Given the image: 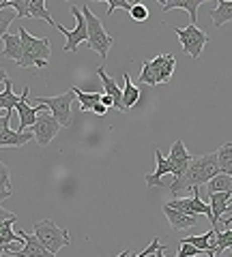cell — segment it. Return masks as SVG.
<instances>
[{
    "label": "cell",
    "instance_id": "16",
    "mask_svg": "<svg viewBox=\"0 0 232 257\" xmlns=\"http://www.w3.org/2000/svg\"><path fill=\"white\" fill-rule=\"evenodd\" d=\"M164 214H166V219H168V223H170V227L174 231L191 229V227H196L198 225V216H187V214H183L179 210H174V208H170L168 204H164Z\"/></svg>",
    "mask_w": 232,
    "mask_h": 257
},
{
    "label": "cell",
    "instance_id": "21",
    "mask_svg": "<svg viewBox=\"0 0 232 257\" xmlns=\"http://www.w3.org/2000/svg\"><path fill=\"white\" fill-rule=\"evenodd\" d=\"M209 15L215 28H221L223 24L232 22V0H219L215 9H209Z\"/></svg>",
    "mask_w": 232,
    "mask_h": 257
},
{
    "label": "cell",
    "instance_id": "11",
    "mask_svg": "<svg viewBox=\"0 0 232 257\" xmlns=\"http://www.w3.org/2000/svg\"><path fill=\"white\" fill-rule=\"evenodd\" d=\"M150 69H153V75L157 79V84H168L174 75V69H177V58L172 54H159L157 58L148 60Z\"/></svg>",
    "mask_w": 232,
    "mask_h": 257
},
{
    "label": "cell",
    "instance_id": "32",
    "mask_svg": "<svg viewBox=\"0 0 232 257\" xmlns=\"http://www.w3.org/2000/svg\"><path fill=\"white\" fill-rule=\"evenodd\" d=\"M215 242H217V251L215 253H221V251H226V248H232V229L226 227L223 231H217V238H215Z\"/></svg>",
    "mask_w": 232,
    "mask_h": 257
},
{
    "label": "cell",
    "instance_id": "34",
    "mask_svg": "<svg viewBox=\"0 0 232 257\" xmlns=\"http://www.w3.org/2000/svg\"><path fill=\"white\" fill-rule=\"evenodd\" d=\"M140 82H142V84H148V86H159L157 79H155V75H153V69H150L148 60H144L142 67H140Z\"/></svg>",
    "mask_w": 232,
    "mask_h": 257
},
{
    "label": "cell",
    "instance_id": "17",
    "mask_svg": "<svg viewBox=\"0 0 232 257\" xmlns=\"http://www.w3.org/2000/svg\"><path fill=\"white\" fill-rule=\"evenodd\" d=\"M204 0H164L162 3V11H172V9H183L189 13L191 18V26H198V9L202 7Z\"/></svg>",
    "mask_w": 232,
    "mask_h": 257
},
{
    "label": "cell",
    "instance_id": "12",
    "mask_svg": "<svg viewBox=\"0 0 232 257\" xmlns=\"http://www.w3.org/2000/svg\"><path fill=\"white\" fill-rule=\"evenodd\" d=\"M168 161H170V165H172V176L174 178H181V176L185 174V170L189 167V163L194 161V157L187 152L183 140H177L172 144V150H170V155H168Z\"/></svg>",
    "mask_w": 232,
    "mask_h": 257
},
{
    "label": "cell",
    "instance_id": "46",
    "mask_svg": "<svg viewBox=\"0 0 232 257\" xmlns=\"http://www.w3.org/2000/svg\"><path fill=\"white\" fill-rule=\"evenodd\" d=\"M0 257H3V255H0Z\"/></svg>",
    "mask_w": 232,
    "mask_h": 257
},
{
    "label": "cell",
    "instance_id": "30",
    "mask_svg": "<svg viewBox=\"0 0 232 257\" xmlns=\"http://www.w3.org/2000/svg\"><path fill=\"white\" fill-rule=\"evenodd\" d=\"M0 7H5V9L13 7V11L18 13V18H28L30 0H7V3H0Z\"/></svg>",
    "mask_w": 232,
    "mask_h": 257
},
{
    "label": "cell",
    "instance_id": "45",
    "mask_svg": "<svg viewBox=\"0 0 232 257\" xmlns=\"http://www.w3.org/2000/svg\"><path fill=\"white\" fill-rule=\"evenodd\" d=\"M209 257H217V255H213V253H209Z\"/></svg>",
    "mask_w": 232,
    "mask_h": 257
},
{
    "label": "cell",
    "instance_id": "35",
    "mask_svg": "<svg viewBox=\"0 0 232 257\" xmlns=\"http://www.w3.org/2000/svg\"><path fill=\"white\" fill-rule=\"evenodd\" d=\"M129 15H131V20H133V22H146V20H148V9H146V5L135 3V5H133V9L129 11Z\"/></svg>",
    "mask_w": 232,
    "mask_h": 257
},
{
    "label": "cell",
    "instance_id": "10",
    "mask_svg": "<svg viewBox=\"0 0 232 257\" xmlns=\"http://www.w3.org/2000/svg\"><path fill=\"white\" fill-rule=\"evenodd\" d=\"M28 94H30V88L26 86L24 88V94H22V101L18 103V114H20V133H26V128H33L37 118H39V111H47L45 105H28Z\"/></svg>",
    "mask_w": 232,
    "mask_h": 257
},
{
    "label": "cell",
    "instance_id": "14",
    "mask_svg": "<svg viewBox=\"0 0 232 257\" xmlns=\"http://www.w3.org/2000/svg\"><path fill=\"white\" fill-rule=\"evenodd\" d=\"M215 238H217V231L215 229H209V231H204L202 236H185V238H181V244H191V246H196L200 248L202 253H213V255H217L215 251H217V242H215Z\"/></svg>",
    "mask_w": 232,
    "mask_h": 257
},
{
    "label": "cell",
    "instance_id": "40",
    "mask_svg": "<svg viewBox=\"0 0 232 257\" xmlns=\"http://www.w3.org/2000/svg\"><path fill=\"white\" fill-rule=\"evenodd\" d=\"M93 111H95V114H97V116H106V114H108V107L103 105V103H97V105L93 107Z\"/></svg>",
    "mask_w": 232,
    "mask_h": 257
},
{
    "label": "cell",
    "instance_id": "23",
    "mask_svg": "<svg viewBox=\"0 0 232 257\" xmlns=\"http://www.w3.org/2000/svg\"><path fill=\"white\" fill-rule=\"evenodd\" d=\"M138 101H140V88L131 84L129 73H125L123 75V111L131 109Z\"/></svg>",
    "mask_w": 232,
    "mask_h": 257
},
{
    "label": "cell",
    "instance_id": "1",
    "mask_svg": "<svg viewBox=\"0 0 232 257\" xmlns=\"http://www.w3.org/2000/svg\"><path fill=\"white\" fill-rule=\"evenodd\" d=\"M217 174H221L219 165H217V152H209V155L194 157V161L189 163L185 174H183L181 178H174V182L170 184V193L174 197H177L179 193H183V191L198 193V189L202 187V184H209Z\"/></svg>",
    "mask_w": 232,
    "mask_h": 257
},
{
    "label": "cell",
    "instance_id": "25",
    "mask_svg": "<svg viewBox=\"0 0 232 257\" xmlns=\"http://www.w3.org/2000/svg\"><path fill=\"white\" fill-rule=\"evenodd\" d=\"M28 18L43 20V22L50 24L52 28L58 26V22H54V18L50 15V11L45 9V0H30V11H28Z\"/></svg>",
    "mask_w": 232,
    "mask_h": 257
},
{
    "label": "cell",
    "instance_id": "38",
    "mask_svg": "<svg viewBox=\"0 0 232 257\" xmlns=\"http://www.w3.org/2000/svg\"><path fill=\"white\" fill-rule=\"evenodd\" d=\"M7 221H18V216H15L13 212H9V210H5V208L0 206V225L7 223Z\"/></svg>",
    "mask_w": 232,
    "mask_h": 257
},
{
    "label": "cell",
    "instance_id": "13",
    "mask_svg": "<svg viewBox=\"0 0 232 257\" xmlns=\"http://www.w3.org/2000/svg\"><path fill=\"white\" fill-rule=\"evenodd\" d=\"M18 234L24 236V248H13V251H9L11 257H56L39 242V238L35 234L30 236L26 231H18Z\"/></svg>",
    "mask_w": 232,
    "mask_h": 257
},
{
    "label": "cell",
    "instance_id": "3",
    "mask_svg": "<svg viewBox=\"0 0 232 257\" xmlns=\"http://www.w3.org/2000/svg\"><path fill=\"white\" fill-rule=\"evenodd\" d=\"M82 15L86 20V28H89V47L101 56V60H108V52H110L112 43H114V39L108 35V30L103 28L101 20L91 11L89 5L82 7Z\"/></svg>",
    "mask_w": 232,
    "mask_h": 257
},
{
    "label": "cell",
    "instance_id": "33",
    "mask_svg": "<svg viewBox=\"0 0 232 257\" xmlns=\"http://www.w3.org/2000/svg\"><path fill=\"white\" fill-rule=\"evenodd\" d=\"M103 5H106V13H108V15H112L116 9L131 11L135 3H131V0H108V3H103Z\"/></svg>",
    "mask_w": 232,
    "mask_h": 257
},
{
    "label": "cell",
    "instance_id": "31",
    "mask_svg": "<svg viewBox=\"0 0 232 257\" xmlns=\"http://www.w3.org/2000/svg\"><path fill=\"white\" fill-rule=\"evenodd\" d=\"M15 20H18V13H15L13 9H5V7H0V39L7 35V28H9Z\"/></svg>",
    "mask_w": 232,
    "mask_h": 257
},
{
    "label": "cell",
    "instance_id": "41",
    "mask_svg": "<svg viewBox=\"0 0 232 257\" xmlns=\"http://www.w3.org/2000/svg\"><path fill=\"white\" fill-rule=\"evenodd\" d=\"M101 103H103V105H106L108 109H110V107H114V99H112V96H108V94H103V96H101Z\"/></svg>",
    "mask_w": 232,
    "mask_h": 257
},
{
    "label": "cell",
    "instance_id": "4",
    "mask_svg": "<svg viewBox=\"0 0 232 257\" xmlns=\"http://www.w3.org/2000/svg\"><path fill=\"white\" fill-rule=\"evenodd\" d=\"M35 229V236L39 238V242H41L50 253H58L60 248H65L71 244V238H69V231L65 227H58L54 221L50 219H43V221H37L33 225Z\"/></svg>",
    "mask_w": 232,
    "mask_h": 257
},
{
    "label": "cell",
    "instance_id": "36",
    "mask_svg": "<svg viewBox=\"0 0 232 257\" xmlns=\"http://www.w3.org/2000/svg\"><path fill=\"white\" fill-rule=\"evenodd\" d=\"M200 253H202V251H200V248H196V246H191V244H181L177 257H198Z\"/></svg>",
    "mask_w": 232,
    "mask_h": 257
},
{
    "label": "cell",
    "instance_id": "22",
    "mask_svg": "<svg viewBox=\"0 0 232 257\" xmlns=\"http://www.w3.org/2000/svg\"><path fill=\"white\" fill-rule=\"evenodd\" d=\"M3 43H5L3 54L7 56V58L20 62L22 56H24V43H22L20 35H9V32H7V35L3 37Z\"/></svg>",
    "mask_w": 232,
    "mask_h": 257
},
{
    "label": "cell",
    "instance_id": "43",
    "mask_svg": "<svg viewBox=\"0 0 232 257\" xmlns=\"http://www.w3.org/2000/svg\"><path fill=\"white\" fill-rule=\"evenodd\" d=\"M164 248H166V246H162V248H157V255H155V257H166V255H164Z\"/></svg>",
    "mask_w": 232,
    "mask_h": 257
},
{
    "label": "cell",
    "instance_id": "44",
    "mask_svg": "<svg viewBox=\"0 0 232 257\" xmlns=\"http://www.w3.org/2000/svg\"><path fill=\"white\" fill-rule=\"evenodd\" d=\"M7 246H9V244H7ZM7 246H5V244H0V253H3V251H7Z\"/></svg>",
    "mask_w": 232,
    "mask_h": 257
},
{
    "label": "cell",
    "instance_id": "29",
    "mask_svg": "<svg viewBox=\"0 0 232 257\" xmlns=\"http://www.w3.org/2000/svg\"><path fill=\"white\" fill-rule=\"evenodd\" d=\"M13 223L15 221H7L0 225V244H18V242H24V236L13 231Z\"/></svg>",
    "mask_w": 232,
    "mask_h": 257
},
{
    "label": "cell",
    "instance_id": "28",
    "mask_svg": "<svg viewBox=\"0 0 232 257\" xmlns=\"http://www.w3.org/2000/svg\"><path fill=\"white\" fill-rule=\"evenodd\" d=\"M206 191H209V195L211 193H232V176L217 174L209 184H206Z\"/></svg>",
    "mask_w": 232,
    "mask_h": 257
},
{
    "label": "cell",
    "instance_id": "20",
    "mask_svg": "<svg viewBox=\"0 0 232 257\" xmlns=\"http://www.w3.org/2000/svg\"><path fill=\"white\" fill-rule=\"evenodd\" d=\"M20 101H22V96L13 92V82L11 79H7L5 82V92H0V116L11 114V111L18 107Z\"/></svg>",
    "mask_w": 232,
    "mask_h": 257
},
{
    "label": "cell",
    "instance_id": "37",
    "mask_svg": "<svg viewBox=\"0 0 232 257\" xmlns=\"http://www.w3.org/2000/svg\"><path fill=\"white\" fill-rule=\"evenodd\" d=\"M157 248H162V244H159V238H155L153 242H150V246H146L142 253H131V257H146V255H153V253H157Z\"/></svg>",
    "mask_w": 232,
    "mask_h": 257
},
{
    "label": "cell",
    "instance_id": "27",
    "mask_svg": "<svg viewBox=\"0 0 232 257\" xmlns=\"http://www.w3.org/2000/svg\"><path fill=\"white\" fill-rule=\"evenodd\" d=\"M217 165L221 174L232 176V142H226L217 150Z\"/></svg>",
    "mask_w": 232,
    "mask_h": 257
},
{
    "label": "cell",
    "instance_id": "19",
    "mask_svg": "<svg viewBox=\"0 0 232 257\" xmlns=\"http://www.w3.org/2000/svg\"><path fill=\"white\" fill-rule=\"evenodd\" d=\"M30 140H35L33 131H26V133H20L15 128H5L0 133V148H22L24 144H28Z\"/></svg>",
    "mask_w": 232,
    "mask_h": 257
},
{
    "label": "cell",
    "instance_id": "7",
    "mask_svg": "<svg viewBox=\"0 0 232 257\" xmlns=\"http://www.w3.org/2000/svg\"><path fill=\"white\" fill-rule=\"evenodd\" d=\"M69 11H71V15L75 18V26H73V30H69V28H65V26H56V30H60L62 35L67 37V41H65V52H78V45L80 43H89V28H86V20H84V15H82V9L80 7H75V5H71L69 7Z\"/></svg>",
    "mask_w": 232,
    "mask_h": 257
},
{
    "label": "cell",
    "instance_id": "9",
    "mask_svg": "<svg viewBox=\"0 0 232 257\" xmlns=\"http://www.w3.org/2000/svg\"><path fill=\"white\" fill-rule=\"evenodd\" d=\"M168 206L174 208V210H179V212H183V214H187V216H200V214H204V216H209V219H211V206L204 204L202 199H200L198 193H194L191 197L172 199V202H168Z\"/></svg>",
    "mask_w": 232,
    "mask_h": 257
},
{
    "label": "cell",
    "instance_id": "2",
    "mask_svg": "<svg viewBox=\"0 0 232 257\" xmlns=\"http://www.w3.org/2000/svg\"><path fill=\"white\" fill-rule=\"evenodd\" d=\"M20 39L24 43V56L20 62H15L20 69H28V67H39L43 69L47 67L50 62V56H52V50H50V39L47 37H33L30 32L20 26Z\"/></svg>",
    "mask_w": 232,
    "mask_h": 257
},
{
    "label": "cell",
    "instance_id": "15",
    "mask_svg": "<svg viewBox=\"0 0 232 257\" xmlns=\"http://www.w3.org/2000/svg\"><path fill=\"white\" fill-rule=\"evenodd\" d=\"M155 161H157V167L153 174H146L144 176V182H146V187H162V178L166 174H172V165L170 161H168V157L162 155V150L155 148Z\"/></svg>",
    "mask_w": 232,
    "mask_h": 257
},
{
    "label": "cell",
    "instance_id": "6",
    "mask_svg": "<svg viewBox=\"0 0 232 257\" xmlns=\"http://www.w3.org/2000/svg\"><path fill=\"white\" fill-rule=\"evenodd\" d=\"M174 32H177V37L181 39L183 52H185L187 56H191L194 60H198L200 56H202L204 45L209 43V35H206L204 30H200L198 26H191V24L187 28H177L174 26Z\"/></svg>",
    "mask_w": 232,
    "mask_h": 257
},
{
    "label": "cell",
    "instance_id": "39",
    "mask_svg": "<svg viewBox=\"0 0 232 257\" xmlns=\"http://www.w3.org/2000/svg\"><path fill=\"white\" fill-rule=\"evenodd\" d=\"M9 126H11V114L0 116V133H3L5 128H9Z\"/></svg>",
    "mask_w": 232,
    "mask_h": 257
},
{
    "label": "cell",
    "instance_id": "26",
    "mask_svg": "<svg viewBox=\"0 0 232 257\" xmlns=\"http://www.w3.org/2000/svg\"><path fill=\"white\" fill-rule=\"evenodd\" d=\"M13 195V187H11V170L9 165L0 161V202L9 199Z\"/></svg>",
    "mask_w": 232,
    "mask_h": 257
},
{
    "label": "cell",
    "instance_id": "42",
    "mask_svg": "<svg viewBox=\"0 0 232 257\" xmlns=\"http://www.w3.org/2000/svg\"><path fill=\"white\" fill-rule=\"evenodd\" d=\"M7 79H9V75H7V71H5V69H0V84L7 82Z\"/></svg>",
    "mask_w": 232,
    "mask_h": 257
},
{
    "label": "cell",
    "instance_id": "8",
    "mask_svg": "<svg viewBox=\"0 0 232 257\" xmlns=\"http://www.w3.org/2000/svg\"><path fill=\"white\" fill-rule=\"evenodd\" d=\"M60 128H62V124L50 114V111H41L39 118H37V122H35V126H33V135H35L39 146L47 148L50 146V142L58 135Z\"/></svg>",
    "mask_w": 232,
    "mask_h": 257
},
{
    "label": "cell",
    "instance_id": "5",
    "mask_svg": "<svg viewBox=\"0 0 232 257\" xmlns=\"http://www.w3.org/2000/svg\"><path fill=\"white\" fill-rule=\"evenodd\" d=\"M73 88L67 90L65 94H56V96H37L35 105H45L47 111L58 120L62 126H67L71 122V101H73Z\"/></svg>",
    "mask_w": 232,
    "mask_h": 257
},
{
    "label": "cell",
    "instance_id": "18",
    "mask_svg": "<svg viewBox=\"0 0 232 257\" xmlns=\"http://www.w3.org/2000/svg\"><path fill=\"white\" fill-rule=\"evenodd\" d=\"M97 75H99V79H101V86H103V92H106L108 96H112L114 99V107L118 109V111H123V88L118 86L114 79H112L108 73H106V69L103 67H99L97 69Z\"/></svg>",
    "mask_w": 232,
    "mask_h": 257
},
{
    "label": "cell",
    "instance_id": "24",
    "mask_svg": "<svg viewBox=\"0 0 232 257\" xmlns=\"http://www.w3.org/2000/svg\"><path fill=\"white\" fill-rule=\"evenodd\" d=\"M73 92L80 99V109H82V111H93V107L97 105V103H101V96L106 94L101 90H97V92H84V90H80V88H73Z\"/></svg>",
    "mask_w": 232,
    "mask_h": 257
}]
</instances>
